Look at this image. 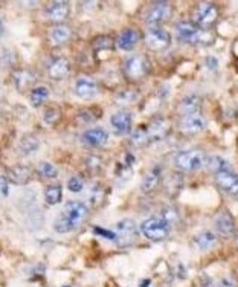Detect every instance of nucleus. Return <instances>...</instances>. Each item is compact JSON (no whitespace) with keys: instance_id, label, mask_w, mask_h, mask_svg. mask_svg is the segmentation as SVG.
<instances>
[{"instance_id":"f257e3e1","label":"nucleus","mask_w":238,"mask_h":287,"mask_svg":"<svg viewBox=\"0 0 238 287\" xmlns=\"http://www.w3.org/2000/svg\"><path fill=\"white\" fill-rule=\"evenodd\" d=\"M174 37L179 43L209 46L215 42V34L209 29H200L191 22H179L174 26Z\"/></svg>"},{"instance_id":"f03ea898","label":"nucleus","mask_w":238,"mask_h":287,"mask_svg":"<svg viewBox=\"0 0 238 287\" xmlns=\"http://www.w3.org/2000/svg\"><path fill=\"white\" fill-rule=\"evenodd\" d=\"M205 161H206V155L202 150L188 148L179 151L176 155L174 167L182 173H194L205 167Z\"/></svg>"},{"instance_id":"7ed1b4c3","label":"nucleus","mask_w":238,"mask_h":287,"mask_svg":"<svg viewBox=\"0 0 238 287\" xmlns=\"http://www.w3.org/2000/svg\"><path fill=\"white\" fill-rule=\"evenodd\" d=\"M191 18L197 28L200 29H208L211 28L217 18H219V8L217 5L211 3V2H202V3H197L195 8L192 9V14H191Z\"/></svg>"},{"instance_id":"20e7f679","label":"nucleus","mask_w":238,"mask_h":287,"mask_svg":"<svg viewBox=\"0 0 238 287\" xmlns=\"http://www.w3.org/2000/svg\"><path fill=\"white\" fill-rule=\"evenodd\" d=\"M150 67H151V64H150L148 58L144 57V55H139V54H134V55H130L125 60V63H124V75L131 83L141 81V80H144L148 75Z\"/></svg>"},{"instance_id":"39448f33","label":"nucleus","mask_w":238,"mask_h":287,"mask_svg":"<svg viewBox=\"0 0 238 287\" xmlns=\"http://www.w3.org/2000/svg\"><path fill=\"white\" fill-rule=\"evenodd\" d=\"M173 15V5L168 2L153 3L144 14V22L148 28H161L162 23L170 20Z\"/></svg>"},{"instance_id":"423d86ee","label":"nucleus","mask_w":238,"mask_h":287,"mask_svg":"<svg viewBox=\"0 0 238 287\" xmlns=\"http://www.w3.org/2000/svg\"><path fill=\"white\" fill-rule=\"evenodd\" d=\"M141 232L151 241H162L170 235L171 225L167 223L162 217H150L141 223Z\"/></svg>"},{"instance_id":"0eeeda50","label":"nucleus","mask_w":238,"mask_h":287,"mask_svg":"<svg viewBox=\"0 0 238 287\" xmlns=\"http://www.w3.org/2000/svg\"><path fill=\"white\" fill-rule=\"evenodd\" d=\"M145 46L153 52H162L171 45V34L164 28H150L144 35Z\"/></svg>"},{"instance_id":"6e6552de","label":"nucleus","mask_w":238,"mask_h":287,"mask_svg":"<svg viewBox=\"0 0 238 287\" xmlns=\"http://www.w3.org/2000/svg\"><path fill=\"white\" fill-rule=\"evenodd\" d=\"M61 216L72 225L73 229H76L81 223H84L89 219V208L86 203L80 200H69L64 205Z\"/></svg>"},{"instance_id":"1a4fd4ad","label":"nucleus","mask_w":238,"mask_h":287,"mask_svg":"<svg viewBox=\"0 0 238 287\" xmlns=\"http://www.w3.org/2000/svg\"><path fill=\"white\" fill-rule=\"evenodd\" d=\"M179 131L186 136H195L206 128V118L199 113H191L179 118Z\"/></svg>"},{"instance_id":"9d476101","label":"nucleus","mask_w":238,"mask_h":287,"mask_svg":"<svg viewBox=\"0 0 238 287\" xmlns=\"http://www.w3.org/2000/svg\"><path fill=\"white\" fill-rule=\"evenodd\" d=\"M137 238V228L131 219H124L116 223V244L119 247L131 246Z\"/></svg>"},{"instance_id":"9b49d317","label":"nucleus","mask_w":238,"mask_h":287,"mask_svg":"<svg viewBox=\"0 0 238 287\" xmlns=\"http://www.w3.org/2000/svg\"><path fill=\"white\" fill-rule=\"evenodd\" d=\"M73 92L81 100H92L98 95V83L89 75H83L75 81Z\"/></svg>"},{"instance_id":"f8f14e48","label":"nucleus","mask_w":238,"mask_h":287,"mask_svg":"<svg viewBox=\"0 0 238 287\" xmlns=\"http://www.w3.org/2000/svg\"><path fill=\"white\" fill-rule=\"evenodd\" d=\"M214 229L219 235L228 238L235 234V220L229 209H222L214 219Z\"/></svg>"},{"instance_id":"ddd939ff","label":"nucleus","mask_w":238,"mask_h":287,"mask_svg":"<svg viewBox=\"0 0 238 287\" xmlns=\"http://www.w3.org/2000/svg\"><path fill=\"white\" fill-rule=\"evenodd\" d=\"M215 185L229 196H238V174L232 170L214 174Z\"/></svg>"},{"instance_id":"4468645a","label":"nucleus","mask_w":238,"mask_h":287,"mask_svg":"<svg viewBox=\"0 0 238 287\" xmlns=\"http://www.w3.org/2000/svg\"><path fill=\"white\" fill-rule=\"evenodd\" d=\"M148 130V138H150V142H159V141H164L170 131H171V122L167 119V118H156L150 122V125L147 127Z\"/></svg>"},{"instance_id":"2eb2a0df","label":"nucleus","mask_w":238,"mask_h":287,"mask_svg":"<svg viewBox=\"0 0 238 287\" xmlns=\"http://www.w3.org/2000/svg\"><path fill=\"white\" fill-rule=\"evenodd\" d=\"M81 141L89 147H103L109 142V133L103 127L89 128L83 133Z\"/></svg>"},{"instance_id":"dca6fc26","label":"nucleus","mask_w":238,"mask_h":287,"mask_svg":"<svg viewBox=\"0 0 238 287\" xmlns=\"http://www.w3.org/2000/svg\"><path fill=\"white\" fill-rule=\"evenodd\" d=\"M110 124L115 128L116 135H127L131 133V125H133V118L131 113L127 110H118L110 118Z\"/></svg>"},{"instance_id":"f3484780","label":"nucleus","mask_w":238,"mask_h":287,"mask_svg":"<svg viewBox=\"0 0 238 287\" xmlns=\"http://www.w3.org/2000/svg\"><path fill=\"white\" fill-rule=\"evenodd\" d=\"M139 39H141V35H139L137 29H134V28H125V29L121 31V34H119L118 39H116V46H118L119 49H122V51L130 52V51H133L137 46Z\"/></svg>"},{"instance_id":"a211bd4d","label":"nucleus","mask_w":238,"mask_h":287,"mask_svg":"<svg viewBox=\"0 0 238 287\" xmlns=\"http://www.w3.org/2000/svg\"><path fill=\"white\" fill-rule=\"evenodd\" d=\"M69 12H70V6L67 2H51L46 9H45V14L46 17L51 20V22H64L67 17H69Z\"/></svg>"},{"instance_id":"6ab92c4d","label":"nucleus","mask_w":238,"mask_h":287,"mask_svg":"<svg viewBox=\"0 0 238 287\" xmlns=\"http://www.w3.org/2000/svg\"><path fill=\"white\" fill-rule=\"evenodd\" d=\"M200 109H202V98L195 93L183 97L177 104V113L180 116L199 113Z\"/></svg>"},{"instance_id":"aec40b11","label":"nucleus","mask_w":238,"mask_h":287,"mask_svg":"<svg viewBox=\"0 0 238 287\" xmlns=\"http://www.w3.org/2000/svg\"><path fill=\"white\" fill-rule=\"evenodd\" d=\"M161 180H162V174H161V168L159 167L157 168L154 167V168L148 170V171L144 174V177L141 180V191L145 193V194L153 193L159 186Z\"/></svg>"},{"instance_id":"412c9836","label":"nucleus","mask_w":238,"mask_h":287,"mask_svg":"<svg viewBox=\"0 0 238 287\" xmlns=\"http://www.w3.org/2000/svg\"><path fill=\"white\" fill-rule=\"evenodd\" d=\"M183 188V177L180 173H170L164 179V193L168 197H177Z\"/></svg>"},{"instance_id":"4be33fe9","label":"nucleus","mask_w":238,"mask_h":287,"mask_svg":"<svg viewBox=\"0 0 238 287\" xmlns=\"http://www.w3.org/2000/svg\"><path fill=\"white\" fill-rule=\"evenodd\" d=\"M215 243H217V235L211 231H202L197 235H194V238H192L194 247L200 252H205V251L214 247Z\"/></svg>"},{"instance_id":"5701e85b","label":"nucleus","mask_w":238,"mask_h":287,"mask_svg":"<svg viewBox=\"0 0 238 287\" xmlns=\"http://www.w3.org/2000/svg\"><path fill=\"white\" fill-rule=\"evenodd\" d=\"M6 179L15 185H26L31 180V170L25 165H14L8 170Z\"/></svg>"},{"instance_id":"b1692460","label":"nucleus","mask_w":238,"mask_h":287,"mask_svg":"<svg viewBox=\"0 0 238 287\" xmlns=\"http://www.w3.org/2000/svg\"><path fill=\"white\" fill-rule=\"evenodd\" d=\"M12 80H14L15 89H17L18 92H23V90H26V89L35 81V75H34L29 69H22V70L14 72Z\"/></svg>"},{"instance_id":"393cba45","label":"nucleus","mask_w":238,"mask_h":287,"mask_svg":"<svg viewBox=\"0 0 238 287\" xmlns=\"http://www.w3.org/2000/svg\"><path fill=\"white\" fill-rule=\"evenodd\" d=\"M48 73L52 80H63L69 73V61L66 58H55L48 69Z\"/></svg>"},{"instance_id":"a878e982","label":"nucleus","mask_w":238,"mask_h":287,"mask_svg":"<svg viewBox=\"0 0 238 287\" xmlns=\"http://www.w3.org/2000/svg\"><path fill=\"white\" fill-rule=\"evenodd\" d=\"M40 148V141L35 135H25L18 142V151L23 156H29Z\"/></svg>"},{"instance_id":"bb28decb","label":"nucleus","mask_w":238,"mask_h":287,"mask_svg":"<svg viewBox=\"0 0 238 287\" xmlns=\"http://www.w3.org/2000/svg\"><path fill=\"white\" fill-rule=\"evenodd\" d=\"M205 167L211 173H214V174L232 170V168H231V164H229L226 159H223L222 156H206Z\"/></svg>"},{"instance_id":"cd10ccee","label":"nucleus","mask_w":238,"mask_h":287,"mask_svg":"<svg viewBox=\"0 0 238 287\" xmlns=\"http://www.w3.org/2000/svg\"><path fill=\"white\" fill-rule=\"evenodd\" d=\"M70 28L64 26V25H57L51 29L49 32V39L54 45H64L69 39H70Z\"/></svg>"},{"instance_id":"c85d7f7f","label":"nucleus","mask_w":238,"mask_h":287,"mask_svg":"<svg viewBox=\"0 0 238 287\" xmlns=\"http://www.w3.org/2000/svg\"><path fill=\"white\" fill-rule=\"evenodd\" d=\"M130 142L134 147H145L147 144H150V138H148V130L144 125H139L137 128H134L130 135Z\"/></svg>"},{"instance_id":"c756f323","label":"nucleus","mask_w":238,"mask_h":287,"mask_svg":"<svg viewBox=\"0 0 238 287\" xmlns=\"http://www.w3.org/2000/svg\"><path fill=\"white\" fill-rule=\"evenodd\" d=\"M49 98V89L46 86H37L31 90V106L40 107Z\"/></svg>"},{"instance_id":"7c9ffc66","label":"nucleus","mask_w":238,"mask_h":287,"mask_svg":"<svg viewBox=\"0 0 238 287\" xmlns=\"http://www.w3.org/2000/svg\"><path fill=\"white\" fill-rule=\"evenodd\" d=\"M61 197H63V188H61V185H49V186H46V189H45V199H46V202L49 203V205H58L60 202H61Z\"/></svg>"},{"instance_id":"2f4dec72","label":"nucleus","mask_w":238,"mask_h":287,"mask_svg":"<svg viewBox=\"0 0 238 287\" xmlns=\"http://www.w3.org/2000/svg\"><path fill=\"white\" fill-rule=\"evenodd\" d=\"M139 93L136 89H125V90H121L118 95H116V100L119 103H124V104H130V103H134L137 100Z\"/></svg>"},{"instance_id":"473e14b6","label":"nucleus","mask_w":238,"mask_h":287,"mask_svg":"<svg viewBox=\"0 0 238 287\" xmlns=\"http://www.w3.org/2000/svg\"><path fill=\"white\" fill-rule=\"evenodd\" d=\"M37 170L40 173V176H43L46 179H55L58 176V170L52 164H49V162H40L38 167H37Z\"/></svg>"},{"instance_id":"72a5a7b5","label":"nucleus","mask_w":238,"mask_h":287,"mask_svg":"<svg viewBox=\"0 0 238 287\" xmlns=\"http://www.w3.org/2000/svg\"><path fill=\"white\" fill-rule=\"evenodd\" d=\"M161 217H162L167 223L173 225V223H176L179 220V213L174 208L167 206V208H164V209L161 211Z\"/></svg>"},{"instance_id":"f704fd0d","label":"nucleus","mask_w":238,"mask_h":287,"mask_svg":"<svg viewBox=\"0 0 238 287\" xmlns=\"http://www.w3.org/2000/svg\"><path fill=\"white\" fill-rule=\"evenodd\" d=\"M67 188L70 193H81L84 188V182L80 176H72L67 182Z\"/></svg>"},{"instance_id":"c9c22d12","label":"nucleus","mask_w":238,"mask_h":287,"mask_svg":"<svg viewBox=\"0 0 238 287\" xmlns=\"http://www.w3.org/2000/svg\"><path fill=\"white\" fill-rule=\"evenodd\" d=\"M93 48H96V49H110L112 48V39L106 37V35L96 37L93 40Z\"/></svg>"},{"instance_id":"e433bc0d","label":"nucleus","mask_w":238,"mask_h":287,"mask_svg":"<svg viewBox=\"0 0 238 287\" xmlns=\"http://www.w3.org/2000/svg\"><path fill=\"white\" fill-rule=\"evenodd\" d=\"M60 118V112L57 109H46L45 113H43V119L46 124H54L57 119Z\"/></svg>"},{"instance_id":"4c0bfd02","label":"nucleus","mask_w":238,"mask_h":287,"mask_svg":"<svg viewBox=\"0 0 238 287\" xmlns=\"http://www.w3.org/2000/svg\"><path fill=\"white\" fill-rule=\"evenodd\" d=\"M93 234H98V235H103L104 238H109V240H112V241H116V234H115L113 231L103 229V228H100V226H95V228H93Z\"/></svg>"},{"instance_id":"58836bf2","label":"nucleus","mask_w":238,"mask_h":287,"mask_svg":"<svg viewBox=\"0 0 238 287\" xmlns=\"http://www.w3.org/2000/svg\"><path fill=\"white\" fill-rule=\"evenodd\" d=\"M93 119H95V115H93L92 112H89V110H83V112L78 113V121H80V122L87 124V122H92Z\"/></svg>"},{"instance_id":"ea45409f","label":"nucleus","mask_w":238,"mask_h":287,"mask_svg":"<svg viewBox=\"0 0 238 287\" xmlns=\"http://www.w3.org/2000/svg\"><path fill=\"white\" fill-rule=\"evenodd\" d=\"M205 64L209 70H215L219 67V60L215 57H206L205 58Z\"/></svg>"},{"instance_id":"a19ab883","label":"nucleus","mask_w":238,"mask_h":287,"mask_svg":"<svg viewBox=\"0 0 238 287\" xmlns=\"http://www.w3.org/2000/svg\"><path fill=\"white\" fill-rule=\"evenodd\" d=\"M8 179L5 177V176H0V193L3 194V196H8V188H9V185H8Z\"/></svg>"},{"instance_id":"79ce46f5","label":"nucleus","mask_w":238,"mask_h":287,"mask_svg":"<svg viewBox=\"0 0 238 287\" xmlns=\"http://www.w3.org/2000/svg\"><path fill=\"white\" fill-rule=\"evenodd\" d=\"M219 287H237V283L232 278H223V280H220Z\"/></svg>"},{"instance_id":"37998d69","label":"nucleus","mask_w":238,"mask_h":287,"mask_svg":"<svg viewBox=\"0 0 238 287\" xmlns=\"http://www.w3.org/2000/svg\"><path fill=\"white\" fill-rule=\"evenodd\" d=\"M5 34V25H3V20H2V17H0V37Z\"/></svg>"},{"instance_id":"c03bdc74","label":"nucleus","mask_w":238,"mask_h":287,"mask_svg":"<svg viewBox=\"0 0 238 287\" xmlns=\"http://www.w3.org/2000/svg\"><path fill=\"white\" fill-rule=\"evenodd\" d=\"M150 283H151V281H150V280L147 278V280H144V281L141 283V286H139V287H148V286H150Z\"/></svg>"},{"instance_id":"a18cd8bd","label":"nucleus","mask_w":238,"mask_h":287,"mask_svg":"<svg viewBox=\"0 0 238 287\" xmlns=\"http://www.w3.org/2000/svg\"><path fill=\"white\" fill-rule=\"evenodd\" d=\"M235 240H237V244H238V234H237V238H235Z\"/></svg>"},{"instance_id":"49530a36","label":"nucleus","mask_w":238,"mask_h":287,"mask_svg":"<svg viewBox=\"0 0 238 287\" xmlns=\"http://www.w3.org/2000/svg\"><path fill=\"white\" fill-rule=\"evenodd\" d=\"M63 287H70V286H63Z\"/></svg>"}]
</instances>
